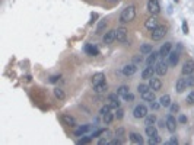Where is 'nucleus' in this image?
I'll use <instances>...</instances> for the list:
<instances>
[{"label": "nucleus", "instance_id": "obj_1", "mask_svg": "<svg viewBox=\"0 0 194 145\" xmlns=\"http://www.w3.org/2000/svg\"><path fill=\"white\" fill-rule=\"evenodd\" d=\"M134 17H136V6L130 4V6L123 9L121 15H120V22L121 23H128V22L134 21Z\"/></svg>", "mask_w": 194, "mask_h": 145}, {"label": "nucleus", "instance_id": "obj_2", "mask_svg": "<svg viewBox=\"0 0 194 145\" xmlns=\"http://www.w3.org/2000/svg\"><path fill=\"white\" fill-rule=\"evenodd\" d=\"M148 108L144 106V104H137L133 110V116H134L136 119H144L146 116H148Z\"/></svg>", "mask_w": 194, "mask_h": 145}, {"label": "nucleus", "instance_id": "obj_3", "mask_svg": "<svg viewBox=\"0 0 194 145\" xmlns=\"http://www.w3.org/2000/svg\"><path fill=\"white\" fill-rule=\"evenodd\" d=\"M166 35V26H156L152 31V39L153 41H160L162 38Z\"/></svg>", "mask_w": 194, "mask_h": 145}, {"label": "nucleus", "instance_id": "obj_4", "mask_svg": "<svg viewBox=\"0 0 194 145\" xmlns=\"http://www.w3.org/2000/svg\"><path fill=\"white\" fill-rule=\"evenodd\" d=\"M115 38H117L118 42H123V44H127V29L124 26H120V28L115 29Z\"/></svg>", "mask_w": 194, "mask_h": 145}, {"label": "nucleus", "instance_id": "obj_5", "mask_svg": "<svg viewBox=\"0 0 194 145\" xmlns=\"http://www.w3.org/2000/svg\"><path fill=\"white\" fill-rule=\"evenodd\" d=\"M155 73L158 75H165L168 73V64L165 61H160V62H156L155 65Z\"/></svg>", "mask_w": 194, "mask_h": 145}, {"label": "nucleus", "instance_id": "obj_6", "mask_svg": "<svg viewBox=\"0 0 194 145\" xmlns=\"http://www.w3.org/2000/svg\"><path fill=\"white\" fill-rule=\"evenodd\" d=\"M148 10L152 15H158L160 12V6H159V2L158 0H149L148 2Z\"/></svg>", "mask_w": 194, "mask_h": 145}, {"label": "nucleus", "instance_id": "obj_7", "mask_svg": "<svg viewBox=\"0 0 194 145\" xmlns=\"http://www.w3.org/2000/svg\"><path fill=\"white\" fill-rule=\"evenodd\" d=\"M193 73H194V60H187L184 62V67H182V74L190 75Z\"/></svg>", "mask_w": 194, "mask_h": 145}, {"label": "nucleus", "instance_id": "obj_8", "mask_svg": "<svg viewBox=\"0 0 194 145\" xmlns=\"http://www.w3.org/2000/svg\"><path fill=\"white\" fill-rule=\"evenodd\" d=\"M115 39H117V38H115V29H113V31L105 32V35H104V38H102V42H104L105 45H110V44H113Z\"/></svg>", "mask_w": 194, "mask_h": 145}, {"label": "nucleus", "instance_id": "obj_9", "mask_svg": "<svg viewBox=\"0 0 194 145\" xmlns=\"http://www.w3.org/2000/svg\"><path fill=\"white\" fill-rule=\"evenodd\" d=\"M165 123H166V129H168L169 132H175V129H177V120H175V118L172 115H169L166 118Z\"/></svg>", "mask_w": 194, "mask_h": 145}, {"label": "nucleus", "instance_id": "obj_10", "mask_svg": "<svg viewBox=\"0 0 194 145\" xmlns=\"http://www.w3.org/2000/svg\"><path fill=\"white\" fill-rule=\"evenodd\" d=\"M137 71V67H136V64L133 62V64H127V65L123 67V74L126 75V77H130V75H133Z\"/></svg>", "mask_w": 194, "mask_h": 145}, {"label": "nucleus", "instance_id": "obj_11", "mask_svg": "<svg viewBox=\"0 0 194 145\" xmlns=\"http://www.w3.org/2000/svg\"><path fill=\"white\" fill-rule=\"evenodd\" d=\"M171 50H172V44L171 42H165L164 45L160 46V50H159V57H168L169 52H171Z\"/></svg>", "mask_w": 194, "mask_h": 145}, {"label": "nucleus", "instance_id": "obj_12", "mask_svg": "<svg viewBox=\"0 0 194 145\" xmlns=\"http://www.w3.org/2000/svg\"><path fill=\"white\" fill-rule=\"evenodd\" d=\"M153 74H155V67H153V65H148L143 71H142V79L150 80L153 77Z\"/></svg>", "mask_w": 194, "mask_h": 145}, {"label": "nucleus", "instance_id": "obj_13", "mask_svg": "<svg viewBox=\"0 0 194 145\" xmlns=\"http://www.w3.org/2000/svg\"><path fill=\"white\" fill-rule=\"evenodd\" d=\"M149 87L152 89L153 91H159L162 89V81L159 79H156V77H152V79L149 80Z\"/></svg>", "mask_w": 194, "mask_h": 145}, {"label": "nucleus", "instance_id": "obj_14", "mask_svg": "<svg viewBox=\"0 0 194 145\" xmlns=\"http://www.w3.org/2000/svg\"><path fill=\"white\" fill-rule=\"evenodd\" d=\"M158 26V19H156L155 16H150L146 19V22H144V28L149 29V31H153V29Z\"/></svg>", "mask_w": 194, "mask_h": 145}, {"label": "nucleus", "instance_id": "obj_15", "mask_svg": "<svg viewBox=\"0 0 194 145\" xmlns=\"http://www.w3.org/2000/svg\"><path fill=\"white\" fill-rule=\"evenodd\" d=\"M61 122H63V125H66V126H76V120H75V118L70 115H61Z\"/></svg>", "mask_w": 194, "mask_h": 145}, {"label": "nucleus", "instance_id": "obj_16", "mask_svg": "<svg viewBox=\"0 0 194 145\" xmlns=\"http://www.w3.org/2000/svg\"><path fill=\"white\" fill-rule=\"evenodd\" d=\"M142 99L144 100V102H155L156 100V97H155V91L150 89V90H148V91H144V93H142Z\"/></svg>", "mask_w": 194, "mask_h": 145}, {"label": "nucleus", "instance_id": "obj_17", "mask_svg": "<svg viewBox=\"0 0 194 145\" xmlns=\"http://www.w3.org/2000/svg\"><path fill=\"white\" fill-rule=\"evenodd\" d=\"M105 81V74L104 73H97V74H93L92 77V84L93 86H97L99 83H104Z\"/></svg>", "mask_w": 194, "mask_h": 145}, {"label": "nucleus", "instance_id": "obj_18", "mask_svg": "<svg viewBox=\"0 0 194 145\" xmlns=\"http://www.w3.org/2000/svg\"><path fill=\"white\" fill-rule=\"evenodd\" d=\"M187 89V83H186V79H178L177 83H175V90L178 93H182V91Z\"/></svg>", "mask_w": 194, "mask_h": 145}, {"label": "nucleus", "instance_id": "obj_19", "mask_svg": "<svg viewBox=\"0 0 194 145\" xmlns=\"http://www.w3.org/2000/svg\"><path fill=\"white\" fill-rule=\"evenodd\" d=\"M128 138L133 144H143V138L140 137V133L137 132H130L128 133Z\"/></svg>", "mask_w": 194, "mask_h": 145}, {"label": "nucleus", "instance_id": "obj_20", "mask_svg": "<svg viewBox=\"0 0 194 145\" xmlns=\"http://www.w3.org/2000/svg\"><path fill=\"white\" fill-rule=\"evenodd\" d=\"M102 135H104V137H102L101 139L98 141V144H99V145H107V144H110L111 135H113V133H111L110 131H104V133H102Z\"/></svg>", "mask_w": 194, "mask_h": 145}, {"label": "nucleus", "instance_id": "obj_21", "mask_svg": "<svg viewBox=\"0 0 194 145\" xmlns=\"http://www.w3.org/2000/svg\"><path fill=\"white\" fill-rule=\"evenodd\" d=\"M168 60H169V64L171 65H177L178 64V61H180V54L178 52H169V55H168Z\"/></svg>", "mask_w": 194, "mask_h": 145}, {"label": "nucleus", "instance_id": "obj_22", "mask_svg": "<svg viewBox=\"0 0 194 145\" xmlns=\"http://www.w3.org/2000/svg\"><path fill=\"white\" fill-rule=\"evenodd\" d=\"M159 103H160V106H162V108H169V106L172 104V103H171V96H169V94H164L159 99Z\"/></svg>", "mask_w": 194, "mask_h": 145}, {"label": "nucleus", "instance_id": "obj_23", "mask_svg": "<svg viewBox=\"0 0 194 145\" xmlns=\"http://www.w3.org/2000/svg\"><path fill=\"white\" fill-rule=\"evenodd\" d=\"M95 87V93H98V94H102V93H105L107 90H108V84L104 81V83H99V84H97V86H93Z\"/></svg>", "mask_w": 194, "mask_h": 145}, {"label": "nucleus", "instance_id": "obj_24", "mask_svg": "<svg viewBox=\"0 0 194 145\" xmlns=\"http://www.w3.org/2000/svg\"><path fill=\"white\" fill-rule=\"evenodd\" d=\"M158 57H159V52H153V51H152V52L149 54L148 60H146V64H148V65H155Z\"/></svg>", "mask_w": 194, "mask_h": 145}, {"label": "nucleus", "instance_id": "obj_25", "mask_svg": "<svg viewBox=\"0 0 194 145\" xmlns=\"http://www.w3.org/2000/svg\"><path fill=\"white\" fill-rule=\"evenodd\" d=\"M144 132H146V135H148L149 138H153V137H156V135H158V129H156L153 125H149V126H146Z\"/></svg>", "mask_w": 194, "mask_h": 145}, {"label": "nucleus", "instance_id": "obj_26", "mask_svg": "<svg viewBox=\"0 0 194 145\" xmlns=\"http://www.w3.org/2000/svg\"><path fill=\"white\" fill-rule=\"evenodd\" d=\"M107 25H108V22H107L105 19H102V21H99V23H98V26H97V31H95V33H97V35L102 33V32H104V31H105Z\"/></svg>", "mask_w": 194, "mask_h": 145}, {"label": "nucleus", "instance_id": "obj_27", "mask_svg": "<svg viewBox=\"0 0 194 145\" xmlns=\"http://www.w3.org/2000/svg\"><path fill=\"white\" fill-rule=\"evenodd\" d=\"M152 44H143V45L140 46V52L143 55H149L150 52H152Z\"/></svg>", "mask_w": 194, "mask_h": 145}, {"label": "nucleus", "instance_id": "obj_28", "mask_svg": "<svg viewBox=\"0 0 194 145\" xmlns=\"http://www.w3.org/2000/svg\"><path fill=\"white\" fill-rule=\"evenodd\" d=\"M85 51H86L89 55H98L99 54V50H98L97 46H93V45H86L85 46Z\"/></svg>", "mask_w": 194, "mask_h": 145}, {"label": "nucleus", "instance_id": "obj_29", "mask_svg": "<svg viewBox=\"0 0 194 145\" xmlns=\"http://www.w3.org/2000/svg\"><path fill=\"white\" fill-rule=\"evenodd\" d=\"M91 129V126L89 125H83V126H80V128H77L76 129V132H75V135L76 137H80V135H83V133H86Z\"/></svg>", "mask_w": 194, "mask_h": 145}, {"label": "nucleus", "instance_id": "obj_30", "mask_svg": "<svg viewBox=\"0 0 194 145\" xmlns=\"http://www.w3.org/2000/svg\"><path fill=\"white\" fill-rule=\"evenodd\" d=\"M156 116L155 115H148L146 118H144V125L146 126H149V125H155L156 123Z\"/></svg>", "mask_w": 194, "mask_h": 145}, {"label": "nucleus", "instance_id": "obj_31", "mask_svg": "<svg viewBox=\"0 0 194 145\" xmlns=\"http://www.w3.org/2000/svg\"><path fill=\"white\" fill-rule=\"evenodd\" d=\"M130 89H128V86H120L118 87V90H117V94L118 96H121V97H124L126 94H128L130 93Z\"/></svg>", "mask_w": 194, "mask_h": 145}, {"label": "nucleus", "instance_id": "obj_32", "mask_svg": "<svg viewBox=\"0 0 194 145\" xmlns=\"http://www.w3.org/2000/svg\"><path fill=\"white\" fill-rule=\"evenodd\" d=\"M114 118L115 116L113 115V113H105V115H102V119H104V123L105 125H110L111 122H113V120H114Z\"/></svg>", "mask_w": 194, "mask_h": 145}, {"label": "nucleus", "instance_id": "obj_33", "mask_svg": "<svg viewBox=\"0 0 194 145\" xmlns=\"http://www.w3.org/2000/svg\"><path fill=\"white\" fill-rule=\"evenodd\" d=\"M54 96L60 100H63L64 97H66V94H64V91L61 90V89H54Z\"/></svg>", "mask_w": 194, "mask_h": 145}, {"label": "nucleus", "instance_id": "obj_34", "mask_svg": "<svg viewBox=\"0 0 194 145\" xmlns=\"http://www.w3.org/2000/svg\"><path fill=\"white\" fill-rule=\"evenodd\" d=\"M148 90H150V87H149V84H139V86H137V91H139L140 94H142V93H144V91H148Z\"/></svg>", "mask_w": 194, "mask_h": 145}, {"label": "nucleus", "instance_id": "obj_35", "mask_svg": "<svg viewBox=\"0 0 194 145\" xmlns=\"http://www.w3.org/2000/svg\"><path fill=\"white\" fill-rule=\"evenodd\" d=\"M186 83H187V87H194V75H193V74L187 75Z\"/></svg>", "mask_w": 194, "mask_h": 145}, {"label": "nucleus", "instance_id": "obj_36", "mask_svg": "<svg viewBox=\"0 0 194 145\" xmlns=\"http://www.w3.org/2000/svg\"><path fill=\"white\" fill-rule=\"evenodd\" d=\"M111 106L110 104H105V106H102L101 108V110H99V113H101V115H105V113H110L111 112Z\"/></svg>", "mask_w": 194, "mask_h": 145}, {"label": "nucleus", "instance_id": "obj_37", "mask_svg": "<svg viewBox=\"0 0 194 145\" xmlns=\"http://www.w3.org/2000/svg\"><path fill=\"white\" fill-rule=\"evenodd\" d=\"M159 142H160V137H159V135H156V137H153V138H149V144H150V145L159 144Z\"/></svg>", "mask_w": 194, "mask_h": 145}, {"label": "nucleus", "instance_id": "obj_38", "mask_svg": "<svg viewBox=\"0 0 194 145\" xmlns=\"http://www.w3.org/2000/svg\"><path fill=\"white\" fill-rule=\"evenodd\" d=\"M115 118H117V119H123V118H124V110H123L121 108L117 109V112H115Z\"/></svg>", "mask_w": 194, "mask_h": 145}, {"label": "nucleus", "instance_id": "obj_39", "mask_svg": "<svg viewBox=\"0 0 194 145\" xmlns=\"http://www.w3.org/2000/svg\"><path fill=\"white\" fill-rule=\"evenodd\" d=\"M91 139H92V137H85V138H82V139H79V141H77V144H79V145L89 144V142H91Z\"/></svg>", "mask_w": 194, "mask_h": 145}, {"label": "nucleus", "instance_id": "obj_40", "mask_svg": "<svg viewBox=\"0 0 194 145\" xmlns=\"http://www.w3.org/2000/svg\"><path fill=\"white\" fill-rule=\"evenodd\" d=\"M169 108H171V113H177L178 110H180V106H178L177 103H172Z\"/></svg>", "mask_w": 194, "mask_h": 145}, {"label": "nucleus", "instance_id": "obj_41", "mask_svg": "<svg viewBox=\"0 0 194 145\" xmlns=\"http://www.w3.org/2000/svg\"><path fill=\"white\" fill-rule=\"evenodd\" d=\"M123 144V139L121 138H117V139H111L110 141V145H120Z\"/></svg>", "mask_w": 194, "mask_h": 145}, {"label": "nucleus", "instance_id": "obj_42", "mask_svg": "<svg viewBox=\"0 0 194 145\" xmlns=\"http://www.w3.org/2000/svg\"><path fill=\"white\" fill-rule=\"evenodd\" d=\"M187 100H188V103H191V104L194 103V90L190 91V94L187 96Z\"/></svg>", "mask_w": 194, "mask_h": 145}, {"label": "nucleus", "instance_id": "obj_43", "mask_svg": "<svg viewBox=\"0 0 194 145\" xmlns=\"http://www.w3.org/2000/svg\"><path fill=\"white\" fill-rule=\"evenodd\" d=\"M143 61V57L142 55H136V57H133V62L134 64H139V62H142Z\"/></svg>", "mask_w": 194, "mask_h": 145}, {"label": "nucleus", "instance_id": "obj_44", "mask_svg": "<svg viewBox=\"0 0 194 145\" xmlns=\"http://www.w3.org/2000/svg\"><path fill=\"white\" fill-rule=\"evenodd\" d=\"M123 99L126 100V102H133V100H134V96L131 94V93H128V94H126L124 97H123Z\"/></svg>", "mask_w": 194, "mask_h": 145}, {"label": "nucleus", "instance_id": "obj_45", "mask_svg": "<svg viewBox=\"0 0 194 145\" xmlns=\"http://www.w3.org/2000/svg\"><path fill=\"white\" fill-rule=\"evenodd\" d=\"M150 106H152L153 110H158V109L160 108V103H158V102H150Z\"/></svg>", "mask_w": 194, "mask_h": 145}, {"label": "nucleus", "instance_id": "obj_46", "mask_svg": "<svg viewBox=\"0 0 194 145\" xmlns=\"http://www.w3.org/2000/svg\"><path fill=\"white\" fill-rule=\"evenodd\" d=\"M102 133H104V129H99V131H97V132H93L91 137H92V138H98L99 135H102Z\"/></svg>", "mask_w": 194, "mask_h": 145}, {"label": "nucleus", "instance_id": "obj_47", "mask_svg": "<svg viewBox=\"0 0 194 145\" xmlns=\"http://www.w3.org/2000/svg\"><path fill=\"white\" fill-rule=\"evenodd\" d=\"M110 106L113 109H118V108H120V100H117V102H111Z\"/></svg>", "mask_w": 194, "mask_h": 145}, {"label": "nucleus", "instance_id": "obj_48", "mask_svg": "<svg viewBox=\"0 0 194 145\" xmlns=\"http://www.w3.org/2000/svg\"><path fill=\"white\" fill-rule=\"evenodd\" d=\"M115 135H117L118 138H123V135H124V129H123V128H118L117 132H115Z\"/></svg>", "mask_w": 194, "mask_h": 145}, {"label": "nucleus", "instance_id": "obj_49", "mask_svg": "<svg viewBox=\"0 0 194 145\" xmlns=\"http://www.w3.org/2000/svg\"><path fill=\"white\" fill-rule=\"evenodd\" d=\"M182 32L186 33V35L188 33V25H187V22H186V21L182 22Z\"/></svg>", "mask_w": 194, "mask_h": 145}, {"label": "nucleus", "instance_id": "obj_50", "mask_svg": "<svg viewBox=\"0 0 194 145\" xmlns=\"http://www.w3.org/2000/svg\"><path fill=\"white\" fill-rule=\"evenodd\" d=\"M108 100H110V102H117V100H118V94H110V96H108Z\"/></svg>", "mask_w": 194, "mask_h": 145}, {"label": "nucleus", "instance_id": "obj_51", "mask_svg": "<svg viewBox=\"0 0 194 145\" xmlns=\"http://www.w3.org/2000/svg\"><path fill=\"white\" fill-rule=\"evenodd\" d=\"M177 144H178V139H177V138H171V139L168 141V145H177Z\"/></svg>", "mask_w": 194, "mask_h": 145}, {"label": "nucleus", "instance_id": "obj_52", "mask_svg": "<svg viewBox=\"0 0 194 145\" xmlns=\"http://www.w3.org/2000/svg\"><path fill=\"white\" fill-rule=\"evenodd\" d=\"M178 122H181V123H186V122H187V118H186L184 115H181L180 118H178Z\"/></svg>", "mask_w": 194, "mask_h": 145}, {"label": "nucleus", "instance_id": "obj_53", "mask_svg": "<svg viewBox=\"0 0 194 145\" xmlns=\"http://www.w3.org/2000/svg\"><path fill=\"white\" fill-rule=\"evenodd\" d=\"M59 79H60V75H53V77H50V81L51 83H55Z\"/></svg>", "mask_w": 194, "mask_h": 145}, {"label": "nucleus", "instance_id": "obj_54", "mask_svg": "<svg viewBox=\"0 0 194 145\" xmlns=\"http://www.w3.org/2000/svg\"><path fill=\"white\" fill-rule=\"evenodd\" d=\"M158 126H159V128H164V126H166V123H164V120H159V122H158Z\"/></svg>", "mask_w": 194, "mask_h": 145}, {"label": "nucleus", "instance_id": "obj_55", "mask_svg": "<svg viewBox=\"0 0 194 145\" xmlns=\"http://www.w3.org/2000/svg\"><path fill=\"white\" fill-rule=\"evenodd\" d=\"M107 2H110V3H118V0H107Z\"/></svg>", "mask_w": 194, "mask_h": 145}]
</instances>
